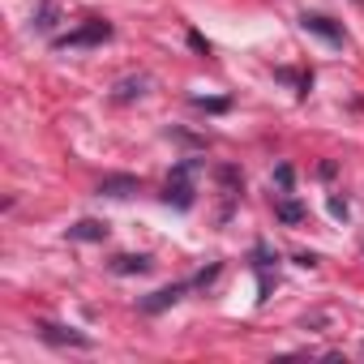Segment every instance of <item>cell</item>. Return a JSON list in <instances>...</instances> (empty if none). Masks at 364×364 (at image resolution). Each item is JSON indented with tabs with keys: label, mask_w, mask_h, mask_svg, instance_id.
I'll return each instance as SVG.
<instances>
[{
	"label": "cell",
	"mask_w": 364,
	"mask_h": 364,
	"mask_svg": "<svg viewBox=\"0 0 364 364\" xmlns=\"http://www.w3.org/2000/svg\"><path fill=\"white\" fill-rule=\"evenodd\" d=\"M198 107H210V112H223L228 107V99H193Z\"/></svg>",
	"instance_id": "7c38bea8"
},
{
	"label": "cell",
	"mask_w": 364,
	"mask_h": 364,
	"mask_svg": "<svg viewBox=\"0 0 364 364\" xmlns=\"http://www.w3.org/2000/svg\"><path fill=\"white\" fill-rule=\"evenodd\" d=\"M141 189V180L137 176H103L99 180V198H129Z\"/></svg>",
	"instance_id": "277c9868"
},
{
	"label": "cell",
	"mask_w": 364,
	"mask_h": 364,
	"mask_svg": "<svg viewBox=\"0 0 364 364\" xmlns=\"http://www.w3.org/2000/svg\"><path fill=\"white\" fill-rule=\"evenodd\" d=\"M69 240H107V223H99V219H82L77 228H69Z\"/></svg>",
	"instance_id": "ba28073f"
},
{
	"label": "cell",
	"mask_w": 364,
	"mask_h": 364,
	"mask_svg": "<svg viewBox=\"0 0 364 364\" xmlns=\"http://www.w3.org/2000/svg\"><path fill=\"white\" fill-rule=\"evenodd\" d=\"M146 270H150V257H141V253H137V257L124 253V257L112 262V274H146Z\"/></svg>",
	"instance_id": "9c48e42d"
},
{
	"label": "cell",
	"mask_w": 364,
	"mask_h": 364,
	"mask_svg": "<svg viewBox=\"0 0 364 364\" xmlns=\"http://www.w3.org/2000/svg\"><path fill=\"white\" fill-rule=\"evenodd\" d=\"M274 180H279L283 189H291V167H279V171H274Z\"/></svg>",
	"instance_id": "4fadbf2b"
},
{
	"label": "cell",
	"mask_w": 364,
	"mask_h": 364,
	"mask_svg": "<svg viewBox=\"0 0 364 364\" xmlns=\"http://www.w3.org/2000/svg\"><path fill=\"white\" fill-rule=\"evenodd\" d=\"M103 39H112V26H107L103 18H90L82 31L56 39V48H60V52H77V48H95V43H103Z\"/></svg>",
	"instance_id": "7a4b0ae2"
},
{
	"label": "cell",
	"mask_w": 364,
	"mask_h": 364,
	"mask_svg": "<svg viewBox=\"0 0 364 364\" xmlns=\"http://www.w3.org/2000/svg\"><path fill=\"white\" fill-rule=\"evenodd\" d=\"M330 215H338V219H347V202H338V198H334V202H330Z\"/></svg>",
	"instance_id": "5bb4252c"
},
{
	"label": "cell",
	"mask_w": 364,
	"mask_h": 364,
	"mask_svg": "<svg viewBox=\"0 0 364 364\" xmlns=\"http://www.w3.org/2000/svg\"><path fill=\"white\" fill-rule=\"evenodd\" d=\"M146 86H150V77H124V82H116V103H129V99H141L146 95Z\"/></svg>",
	"instance_id": "52a82bcc"
},
{
	"label": "cell",
	"mask_w": 364,
	"mask_h": 364,
	"mask_svg": "<svg viewBox=\"0 0 364 364\" xmlns=\"http://www.w3.org/2000/svg\"><path fill=\"white\" fill-rule=\"evenodd\" d=\"M189 287H193V283H171V287H163V291H154V296H146V300H141V313H163L167 304H176V300H180V296H185Z\"/></svg>",
	"instance_id": "5b68a950"
},
{
	"label": "cell",
	"mask_w": 364,
	"mask_h": 364,
	"mask_svg": "<svg viewBox=\"0 0 364 364\" xmlns=\"http://www.w3.org/2000/svg\"><path fill=\"white\" fill-rule=\"evenodd\" d=\"M43 338L48 343H69V347H95V338L90 334H77V330H65V326H43Z\"/></svg>",
	"instance_id": "8992f818"
},
{
	"label": "cell",
	"mask_w": 364,
	"mask_h": 364,
	"mask_svg": "<svg viewBox=\"0 0 364 364\" xmlns=\"http://www.w3.org/2000/svg\"><path fill=\"white\" fill-rule=\"evenodd\" d=\"M198 167H202L198 159L176 163V171H171V180H167V193H163L167 206H176V210H189V206H193V171H198Z\"/></svg>",
	"instance_id": "6da1fadb"
},
{
	"label": "cell",
	"mask_w": 364,
	"mask_h": 364,
	"mask_svg": "<svg viewBox=\"0 0 364 364\" xmlns=\"http://www.w3.org/2000/svg\"><path fill=\"white\" fill-rule=\"evenodd\" d=\"M274 215H279L283 223H300V219H304V206H300V202H291V198H283V202L274 206Z\"/></svg>",
	"instance_id": "30bf717a"
},
{
	"label": "cell",
	"mask_w": 364,
	"mask_h": 364,
	"mask_svg": "<svg viewBox=\"0 0 364 364\" xmlns=\"http://www.w3.org/2000/svg\"><path fill=\"white\" fill-rule=\"evenodd\" d=\"M52 18H56V5H43V9H39V22H35V26H39V31H52Z\"/></svg>",
	"instance_id": "8fae6325"
},
{
	"label": "cell",
	"mask_w": 364,
	"mask_h": 364,
	"mask_svg": "<svg viewBox=\"0 0 364 364\" xmlns=\"http://www.w3.org/2000/svg\"><path fill=\"white\" fill-rule=\"evenodd\" d=\"M300 26L309 31V35H317V39H326L330 48H343L347 43V35H343V26H334L330 18H321V14H304L300 18Z\"/></svg>",
	"instance_id": "3957f363"
}]
</instances>
